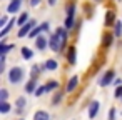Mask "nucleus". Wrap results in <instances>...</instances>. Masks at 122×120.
I'll list each match as a JSON object with an SVG mask.
<instances>
[{"label":"nucleus","instance_id":"17","mask_svg":"<svg viewBox=\"0 0 122 120\" xmlns=\"http://www.w3.org/2000/svg\"><path fill=\"white\" fill-rule=\"evenodd\" d=\"M40 32H44V27H42V25H40V27H35V29L30 32V37H32V38H35V37H37Z\"/></svg>","mask_w":122,"mask_h":120},{"label":"nucleus","instance_id":"20","mask_svg":"<svg viewBox=\"0 0 122 120\" xmlns=\"http://www.w3.org/2000/svg\"><path fill=\"white\" fill-rule=\"evenodd\" d=\"M112 22H114V14H112V12H107V15H105V24L110 25Z\"/></svg>","mask_w":122,"mask_h":120},{"label":"nucleus","instance_id":"9","mask_svg":"<svg viewBox=\"0 0 122 120\" xmlns=\"http://www.w3.org/2000/svg\"><path fill=\"white\" fill-rule=\"evenodd\" d=\"M77 83H79V78H77V77H72V78L69 80V83H67V92H72V90L77 87Z\"/></svg>","mask_w":122,"mask_h":120},{"label":"nucleus","instance_id":"14","mask_svg":"<svg viewBox=\"0 0 122 120\" xmlns=\"http://www.w3.org/2000/svg\"><path fill=\"white\" fill-rule=\"evenodd\" d=\"M27 22H29V14H22V15H20V19L17 20V24H19L20 27H24Z\"/></svg>","mask_w":122,"mask_h":120},{"label":"nucleus","instance_id":"2","mask_svg":"<svg viewBox=\"0 0 122 120\" xmlns=\"http://www.w3.org/2000/svg\"><path fill=\"white\" fill-rule=\"evenodd\" d=\"M9 78L12 83H19L22 78H24V70L20 67H14L10 72H9Z\"/></svg>","mask_w":122,"mask_h":120},{"label":"nucleus","instance_id":"18","mask_svg":"<svg viewBox=\"0 0 122 120\" xmlns=\"http://www.w3.org/2000/svg\"><path fill=\"white\" fill-rule=\"evenodd\" d=\"M10 110V105L7 103V102H0V112H2V113H7Z\"/></svg>","mask_w":122,"mask_h":120},{"label":"nucleus","instance_id":"25","mask_svg":"<svg viewBox=\"0 0 122 120\" xmlns=\"http://www.w3.org/2000/svg\"><path fill=\"white\" fill-rule=\"evenodd\" d=\"M112 43V35H104V45H110Z\"/></svg>","mask_w":122,"mask_h":120},{"label":"nucleus","instance_id":"16","mask_svg":"<svg viewBox=\"0 0 122 120\" xmlns=\"http://www.w3.org/2000/svg\"><path fill=\"white\" fill-rule=\"evenodd\" d=\"M32 55H34V53H32L30 48H27V47L22 48V57H24V58H32Z\"/></svg>","mask_w":122,"mask_h":120},{"label":"nucleus","instance_id":"32","mask_svg":"<svg viewBox=\"0 0 122 120\" xmlns=\"http://www.w3.org/2000/svg\"><path fill=\"white\" fill-rule=\"evenodd\" d=\"M39 4H40V0H30V5L32 7H37Z\"/></svg>","mask_w":122,"mask_h":120},{"label":"nucleus","instance_id":"10","mask_svg":"<svg viewBox=\"0 0 122 120\" xmlns=\"http://www.w3.org/2000/svg\"><path fill=\"white\" fill-rule=\"evenodd\" d=\"M14 48V45H7L4 40H2V43H0V55H5L9 50H12Z\"/></svg>","mask_w":122,"mask_h":120},{"label":"nucleus","instance_id":"15","mask_svg":"<svg viewBox=\"0 0 122 120\" xmlns=\"http://www.w3.org/2000/svg\"><path fill=\"white\" fill-rule=\"evenodd\" d=\"M44 67H45L47 70H55V68H57V62H55V60H47Z\"/></svg>","mask_w":122,"mask_h":120},{"label":"nucleus","instance_id":"21","mask_svg":"<svg viewBox=\"0 0 122 120\" xmlns=\"http://www.w3.org/2000/svg\"><path fill=\"white\" fill-rule=\"evenodd\" d=\"M120 34H122V22H115V35L120 37Z\"/></svg>","mask_w":122,"mask_h":120},{"label":"nucleus","instance_id":"5","mask_svg":"<svg viewBox=\"0 0 122 120\" xmlns=\"http://www.w3.org/2000/svg\"><path fill=\"white\" fill-rule=\"evenodd\" d=\"M19 9H20V2H15V0H12L10 5L7 7L9 14H17V12H19Z\"/></svg>","mask_w":122,"mask_h":120},{"label":"nucleus","instance_id":"24","mask_svg":"<svg viewBox=\"0 0 122 120\" xmlns=\"http://www.w3.org/2000/svg\"><path fill=\"white\" fill-rule=\"evenodd\" d=\"M17 107H19V110H22V108L25 107V98H24V97H20V98L17 100Z\"/></svg>","mask_w":122,"mask_h":120},{"label":"nucleus","instance_id":"35","mask_svg":"<svg viewBox=\"0 0 122 120\" xmlns=\"http://www.w3.org/2000/svg\"><path fill=\"white\" fill-rule=\"evenodd\" d=\"M15 2H20V4H22V0H15Z\"/></svg>","mask_w":122,"mask_h":120},{"label":"nucleus","instance_id":"1","mask_svg":"<svg viewBox=\"0 0 122 120\" xmlns=\"http://www.w3.org/2000/svg\"><path fill=\"white\" fill-rule=\"evenodd\" d=\"M65 42L67 40H64L57 32L50 37V40H49V45H50V48L54 50V52H62V48H64V45H65Z\"/></svg>","mask_w":122,"mask_h":120},{"label":"nucleus","instance_id":"8","mask_svg":"<svg viewBox=\"0 0 122 120\" xmlns=\"http://www.w3.org/2000/svg\"><path fill=\"white\" fill-rule=\"evenodd\" d=\"M35 45H37L39 50H44V48L47 47V40H45L44 37H37V38H35Z\"/></svg>","mask_w":122,"mask_h":120},{"label":"nucleus","instance_id":"27","mask_svg":"<svg viewBox=\"0 0 122 120\" xmlns=\"http://www.w3.org/2000/svg\"><path fill=\"white\" fill-rule=\"evenodd\" d=\"M0 100H2V102L7 100V90H0Z\"/></svg>","mask_w":122,"mask_h":120},{"label":"nucleus","instance_id":"34","mask_svg":"<svg viewBox=\"0 0 122 120\" xmlns=\"http://www.w3.org/2000/svg\"><path fill=\"white\" fill-rule=\"evenodd\" d=\"M55 2H57V0H49V4H50V5H54Z\"/></svg>","mask_w":122,"mask_h":120},{"label":"nucleus","instance_id":"30","mask_svg":"<svg viewBox=\"0 0 122 120\" xmlns=\"http://www.w3.org/2000/svg\"><path fill=\"white\" fill-rule=\"evenodd\" d=\"M40 70H42V68H39V65H34V67H32V75H37Z\"/></svg>","mask_w":122,"mask_h":120},{"label":"nucleus","instance_id":"7","mask_svg":"<svg viewBox=\"0 0 122 120\" xmlns=\"http://www.w3.org/2000/svg\"><path fill=\"white\" fill-rule=\"evenodd\" d=\"M14 24H15V19H12V20H9V24H7V25H5V27L2 29V32H0V37H5V35H7V34L10 32V29L14 27Z\"/></svg>","mask_w":122,"mask_h":120},{"label":"nucleus","instance_id":"12","mask_svg":"<svg viewBox=\"0 0 122 120\" xmlns=\"http://www.w3.org/2000/svg\"><path fill=\"white\" fill-rule=\"evenodd\" d=\"M67 60H69V63H75V48H74V47H70V48H69Z\"/></svg>","mask_w":122,"mask_h":120},{"label":"nucleus","instance_id":"11","mask_svg":"<svg viewBox=\"0 0 122 120\" xmlns=\"http://www.w3.org/2000/svg\"><path fill=\"white\" fill-rule=\"evenodd\" d=\"M35 87H37V80H30V82L25 85V92H27V93H30V92H35V90H37Z\"/></svg>","mask_w":122,"mask_h":120},{"label":"nucleus","instance_id":"6","mask_svg":"<svg viewBox=\"0 0 122 120\" xmlns=\"http://www.w3.org/2000/svg\"><path fill=\"white\" fill-rule=\"evenodd\" d=\"M97 112H99V102H92L90 103V108H89V117L94 118L97 115Z\"/></svg>","mask_w":122,"mask_h":120},{"label":"nucleus","instance_id":"28","mask_svg":"<svg viewBox=\"0 0 122 120\" xmlns=\"http://www.w3.org/2000/svg\"><path fill=\"white\" fill-rule=\"evenodd\" d=\"M44 92H47V90H45V87H37V90H35V95H42Z\"/></svg>","mask_w":122,"mask_h":120},{"label":"nucleus","instance_id":"3","mask_svg":"<svg viewBox=\"0 0 122 120\" xmlns=\"http://www.w3.org/2000/svg\"><path fill=\"white\" fill-rule=\"evenodd\" d=\"M35 25V20H29L24 27H20V30H19V37H25V35H30V32H32V27Z\"/></svg>","mask_w":122,"mask_h":120},{"label":"nucleus","instance_id":"26","mask_svg":"<svg viewBox=\"0 0 122 120\" xmlns=\"http://www.w3.org/2000/svg\"><path fill=\"white\" fill-rule=\"evenodd\" d=\"M114 95H115V97H117V98H120V97H122V85H120V87H117V88H115V93H114Z\"/></svg>","mask_w":122,"mask_h":120},{"label":"nucleus","instance_id":"4","mask_svg":"<svg viewBox=\"0 0 122 120\" xmlns=\"http://www.w3.org/2000/svg\"><path fill=\"white\" fill-rule=\"evenodd\" d=\"M112 78H114V72H112V70H109L107 73H104V77H102V80H100V85H102V87L109 85V83L112 82Z\"/></svg>","mask_w":122,"mask_h":120},{"label":"nucleus","instance_id":"29","mask_svg":"<svg viewBox=\"0 0 122 120\" xmlns=\"http://www.w3.org/2000/svg\"><path fill=\"white\" fill-rule=\"evenodd\" d=\"M109 120H115V108H110V112H109Z\"/></svg>","mask_w":122,"mask_h":120},{"label":"nucleus","instance_id":"31","mask_svg":"<svg viewBox=\"0 0 122 120\" xmlns=\"http://www.w3.org/2000/svg\"><path fill=\"white\" fill-rule=\"evenodd\" d=\"M7 25V17H2L0 19V27H5Z\"/></svg>","mask_w":122,"mask_h":120},{"label":"nucleus","instance_id":"13","mask_svg":"<svg viewBox=\"0 0 122 120\" xmlns=\"http://www.w3.org/2000/svg\"><path fill=\"white\" fill-rule=\"evenodd\" d=\"M34 120H49V113H47V112H44V110H40V112H37V113H35Z\"/></svg>","mask_w":122,"mask_h":120},{"label":"nucleus","instance_id":"22","mask_svg":"<svg viewBox=\"0 0 122 120\" xmlns=\"http://www.w3.org/2000/svg\"><path fill=\"white\" fill-rule=\"evenodd\" d=\"M57 87H59L57 82H49V83L45 85V90H54V88H57Z\"/></svg>","mask_w":122,"mask_h":120},{"label":"nucleus","instance_id":"23","mask_svg":"<svg viewBox=\"0 0 122 120\" xmlns=\"http://www.w3.org/2000/svg\"><path fill=\"white\" fill-rule=\"evenodd\" d=\"M74 25V17H67L65 19V29H70Z\"/></svg>","mask_w":122,"mask_h":120},{"label":"nucleus","instance_id":"19","mask_svg":"<svg viewBox=\"0 0 122 120\" xmlns=\"http://www.w3.org/2000/svg\"><path fill=\"white\" fill-rule=\"evenodd\" d=\"M74 12H75V5L70 4V5L67 7V17H74Z\"/></svg>","mask_w":122,"mask_h":120},{"label":"nucleus","instance_id":"33","mask_svg":"<svg viewBox=\"0 0 122 120\" xmlns=\"http://www.w3.org/2000/svg\"><path fill=\"white\" fill-rule=\"evenodd\" d=\"M59 100H60V93H59V95H57V97H55V98H54V103H57V102H59Z\"/></svg>","mask_w":122,"mask_h":120}]
</instances>
